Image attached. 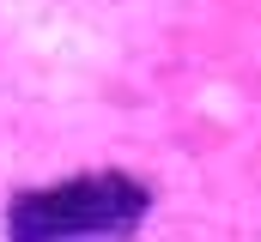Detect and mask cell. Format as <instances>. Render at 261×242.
<instances>
[{
    "label": "cell",
    "instance_id": "obj_1",
    "mask_svg": "<svg viewBox=\"0 0 261 242\" xmlns=\"http://www.w3.org/2000/svg\"><path fill=\"white\" fill-rule=\"evenodd\" d=\"M140 218H146V188L122 170H97V176L18 194L6 212V230L18 242H61V236H122Z\"/></svg>",
    "mask_w": 261,
    "mask_h": 242
}]
</instances>
